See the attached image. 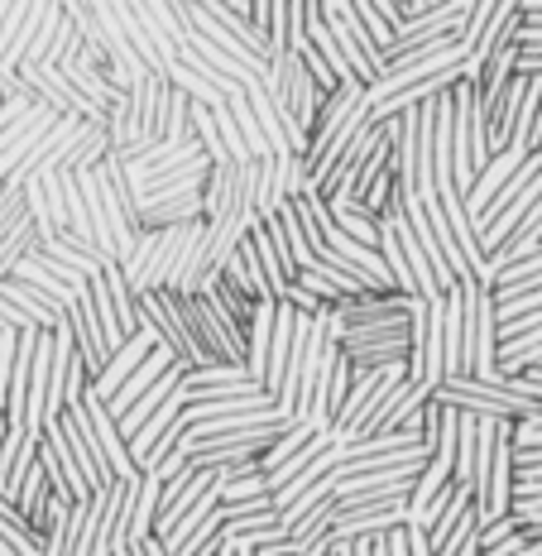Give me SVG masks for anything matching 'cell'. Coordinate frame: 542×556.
<instances>
[{"mask_svg":"<svg viewBox=\"0 0 542 556\" xmlns=\"http://www.w3.org/2000/svg\"><path fill=\"white\" fill-rule=\"evenodd\" d=\"M432 403H442V408H452L461 417H476V422H524V417L542 413L533 403L514 399L509 375H500V369L486 379H446V384L432 389Z\"/></svg>","mask_w":542,"mask_h":556,"instance_id":"cell-1","label":"cell"},{"mask_svg":"<svg viewBox=\"0 0 542 556\" xmlns=\"http://www.w3.org/2000/svg\"><path fill=\"white\" fill-rule=\"evenodd\" d=\"M322 10V25L331 29V39H337V49L345 58V67H351V77L361 87H370L379 73H385V53L370 43V34H365L361 15H355V0H317Z\"/></svg>","mask_w":542,"mask_h":556,"instance_id":"cell-2","label":"cell"},{"mask_svg":"<svg viewBox=\"0 0 542 556\" xmlns=\"http://www.w3.org/2000/svg\"><path fill=\"white\" fill-rule=\"evenodd\" d=\"M470 327H476V283L442 298V384L470 375Z\"/></svg>","mask_w":542,"mask_h":556,"instance_id":"cell-3","label":"cell"},{"mask_svg":"<svg viewBox=\"0 0 542 556\" xmlns=\"http://www.w3.org/2000/svg\"><path fill=\"white\" fill-rule=\"evenodd\" d=\"M408 379L423 389L442 384V298H418V307H413Z\"/></svg>","mask_w":542,"mask_h":556,"instance_id":"cell-4","label":"cell"},{"mask_svg":"<svg viewBox=\"0 0 542 556\" xmlns=\"http://www.w3.org/2000/svg\"><path fill=\"white\" fill-rule=\"evenodd\" d=\"M418 298L403 293H365V298H345V303L327 307V336L337 341L351 327H389V321H413Z\"/></svg>","mask_w":542,"mask_h":556,"instance_id":"cell-5","label":"cell"},{"mask_svg":"<svg viewBox=\"0 0 542 556\" xmlns=\"http://www.w3.org/2000/svg\"><path fill=\"white\" fill-rule=\"evenodd\" d=\"M53 121L58 115L49 111V106H39V101H34V106H25L15 115V121L5 125V130H0V182L10 178V173H20L34 159V149L43 144V135L53 130Z\"/></svg>","mask_w":542,"mask_h":556,"instance_id":"cell-6","label":"cell"},{"mask_svg":"<svg viewBox=\"0 0 542 556\" xmlns=\"http://www.w3.org/2000/svg\"><path fill=\"white\" fill-rule=\"evenodd\" d=\"M255 393H264V384L245 365H206V369H188V379H182V399L188 403L255 399Z\"/></svg>","mask_w":542,"mask_h":556,"instance_id":"cell-7","label":"cell"},{"mask_svg":"<svg viewBox=\"0 0 542 556\" xmlns=\"http://www.w3.org/2000/svg\"><path fill=\"white\" fill-rule=\"evenodd\" d=\"M39 470H43V480H49V490L58 494V500H67V504L91 500V490L83 484V470H77V460L63 442V432H58V422H49L43 437H39Z\"/></svg>","mask_w":542,"mask_h":556,"instance_id":"cell-8","label":"cell"},{"mask_svg":"<svg viewBox=\"0 0 542 556\" xmlns=\"http://www.w3.org/2000/svg\"><path fill=\"white\" fill-rule=\"evenodd\" d=\"M53 422H58V432H63L67 451H73V460H77V470H83V484H87V490L97 494V490H106V484H115L111 470H106V456H101L97 437H91V427H87L83 403H77V408H67L63 417H53Z\"/></svg>","mask_w":542,"mask_h":556,"instance_id":"cell-9","label":"cell"},{"mask_svg":"<svg viewBox=\"0 0 542 556\" xmlns=\"http://www.w3.org/2000/svg\"><path fill=\"white\" fill-rule=\"evenodd\" d=\"M154 351H159L154 331L140 327V331L130 336V341L121 345V351H111V355H106V365H101V375L87 384V393H91V399H97V403H111V399H115V389H121L125 379H130L135 369H140V365H144Z\"/></svg>","mask_w":542,"mask_h":556,"instance_id":"cell-10","label":"cell"},{"mask_svg":"<svg viewBox=\"0 0 542 556\" xmlns=\"http://www.w3.org/2000/svg\"><path fill=\"white\" fill-rule=\"evenodd\" d=\"M83 413H87V427H91V437H97L101 456H106L111 480L140 484V470L130 466V446H125V437H121V427H115V417L106 413V403H97L91 393H83Z\"/></svg>","mask_w":542,"mask_h":556,"instance_id":"cell-11","label":"cell"},{"mask_svg":"<svg viewBox=\"0 0 542 556\" xmlns=\"http://www.w3.org/2000/svg\"><path fill=\"white\" fill-rule=\"evenodd\" d=\"M168 97H173V87H168V83H164V77H159V73H149L144 83L130 91V115H135V125H140L144 144H159V139H164Z\"/></svg>","mask_w":542,"mask_h":556,"instance_id":"cell-12","label":"cell"},{"mask_svg":"<svg viewBox=\"0 0 542 556\" xmlns=\"http://www.w3.org/2000/svg\"><path fill=\"white\" fill-rule=\"evenodd\" d=\"M494 355H500V321H494V298L486 288H476V327H470V375L486 379L494 375Z\"/></svg>","mask_w":542,"mask_h":556,"instance_id":"cell-13","label":"cell"},{"mask_svg":"<svg viewBox=\"0 0 542 556\" xmlns=\"http://www.w3.org/2000/svg\"><path fill=\"white\" fill-rule=\"evenodd\" d=\"M361 106H365V87H361V83H341L337 91H331V97L322 101V111H317V125H313V135H307V154H303V159H313L317 149L327 144V139L337 135L341 125L351 121V115L361 111Z\"/></svg>","mask_w":542,"mask_h":556,"instance_id":"cell-14","label":"cell"},{"mask_svg":"<svg viewBox=\"0 0 542 556\" xmlns=\"http://www.w3.org/2000/svg\"><path fill=\"white\" fill-rule=\"evenodd\" d=\"M524 159H528V154H518V149H504V154H494L490 164L476 173V182H470V192H466V212H470V222H476V216L486 212L494 197L504 192V182H509L514 173L524 168Z\"/></svg>","mask_w":542,"mask_h":556,"instance_id":"cell-15","label":"cell"},{"mask_svg":"<svg viewBox=\"0 0 542 556\" xmlns=\"http://www.w3.org/2000/svg\"><path fill=\"white\" fill-rule=\"evenodd\" d=\"M168 365H173V355L164 351V345H159V351H154V355H149V361H144L140 369H135V375H130V379H125V384H121V389H115V399L106 403V413L115 417V422H121V417H125V413H130V408H135V403H140V399H144V393H149V389H154V384H159V379H164V369H168Z\"/></svg>","mask_w":542,"mask_h":556,"instance_id":"cell-16","label":"cell"},{"mask_svg":"<svg viewBox=\"0 0 542 556\" xmlns=\"http://www.w3.org/2000/svg\"><path fill=\"white\" fill-rule=\"evenodd\" d=\"M293 327H298V312L274 303V336H269V369H264V393H279L283 384V369H288V351H293Z\"/></svg>","mask_w":542,"mask_h":556,"instance_id":"cell-17","label":"cell"},{"mask_svg":"<svg viewBox=\"0 0 542 556\" xmlns=\"http://www.w3.org/2000/svg\"><path fill=\"white\" fill-rule=\"evenodd\" d=\"M0 298H5L10 307L25 312L34 331H58V327H63V307H53L49 298L34 293L29 283H15V278H5V283H0Z\"/></svg>","mask_w":542,"mask_h":556,"instance_id":"cell-18","label":"cell"},{"mask_svg":"<svg viewBox=\"0 0 542 556\" xmlns=\"http://www.w3.org/2000/svg\"><path fill=\"white\" fill-rule=\"evenodd\" d=\"M106 15H111V25L125 34V43H130L135 53H140V63L149 67V73H159V67H164V53H159L154 34H149V29L140 25V15H135L130 0H121V5H106Z\"/></svg>","mask_w":542,"mask_h":556,"instance_id":"cell-19","label":"cell"},{"mask_svg":"<svg viewBox=\"0 0 542 556\" xmlns=\"http://www.w3.org/2000/svg\"><path fill=\"white\" fill-rule=\"evenodd\" d=\"M106 154H111L106 130H101V125H83V130L73 135V144H67V154H63V164H58V173H91Z\"/></svg>","mask_w":542,"mask_h":556,"instance_id":"cell-20","label":"cell"},{"mask_svg":"<svg viewBox=\"0 0 542 556\" xmlns=\"http://www.w3.org/2000/svg\"><path fill=\"white\" fill-rule=\"evenodd\" d=\"M159 514H164V480H154V475H140V484H135V518H130V542H140L154 532ZM125 542V547H130Z\"/></svg>","mask_w":542,"mask_h":556,"instance_id":"cell-21","label":"cell"},{"mask_svg":"<svg viewBox=\"0 0 542 556\" xmlns=\"http://www.w3.org/2000/svg\"><path fill=\"white\" fill-rule=\"evenodd\" d=\"M269 336H274V303L255 307V321L245 331V369L264 384V369H269Z\"/></svg>","mask_w":542,"mask_h":556,"instance_id":"cell-22","label":"cell"},{"mask_svg":"<svg viewBox=\"0 0 542 556\" xmlns=\"http://www.w3.org/2000/svg\"><path fill=\"white\" fill-rule=\"evenodd\" d=\"M327 212H331V222H337L341 236H351L355 245H365V250L379 245V216H370L361 202H337V206H327Z\"/></svg>","mask_w":542,"mask_h":556,"instance_id":"cell-23","label":"cell"},{"mask_svg":"<svg viewBox=\"0 0 542 556\" xmlns=\"http://www.w3.org/2000/svg\"><path fill=\"white\" fill-rule=\"evenodd\" d=\"M226 111H230V121H236V130H240V139H245V154L255 159V164H264V159H274V149H269V139L260 135V121L250 115V106H245V91H236V97L226 101Z\"/></svg>","mask_w":542,"mask_h":556,"instance_id":"cell-24","label":"cell"},{"mask_svg":"<svg viewBox=\"0 0 542 556\" xmlns=\"http://www.w3.org/2000/svg\"><path fill=\"white\" fill-rule=\"evenodd\" d=\"M230 188H236V164H216L206 173V188H202V222H222L226 206H230Z\"/></svg>","mask_w":542,"mask_h":556,"instance_id":"cell-25","label":"cell"},{"mask_svg":"<svg viewBox=\"0 0 542 556\" xmlns=\"http://www.w3.org/2000/svg\"><path fill=\"white\" fill-rule=\"evenodd\" d=\"M202 298H212V303L222 307V312H226L230 321H236L240 331H250V321H255V307H260V303H250V298H240L236 288H226V283H222V278H216V283H206V288H202Z\"/></svg>","mask_w":542,"mask_h":556,"instance_id":"cell-26","label":"cell"},{"mask_svg":"<svg viewBox=\"0 0 542 556\" xmlns=\"http://www.w3.org/2000/svg\"><path fill=\"white\" fill-rule=\"evenodd\" d=\"M0 538L15 547V556H39V542H34V532L25 528V518H20V508L0 494Z\"/></svg>","mask_w":542,"mask_h":556,"instance_id":"cell-27","label":"cell"},{"mask_svg":"<svg viewBox=\"0 0 542 556\" xmlns=\"http://www.w3.org/2000/svg\"><path fill=\"white\" fill-rule=\"evenodd\" d=\"M313 437H317V432H313V427H303V422H298L293 432H283L279 442H274V446H269V451H264V456H260V475L279 470L283 460H288V456H298V451H303L307 442H313Z\"/></svg>","mask_w":542,"mask_h":556,"instance_id":"cell-28","label":"cell"},{"mask_svg":"<svg viewBox=\"0 0 542 556\" xmlns=\"http://www.w3.org/2000/svg\"><path fill=\"white\" fill-rule=\"evenodd\" d=\"M20 222H29V212H25V188H0V240L10 236Z\"/></svg>","mask_w":542,"mask_h":556,"instance_id":"cell-29","label":"cell"},{"mask_svg":"<svg viewBox=\"0 0 542 556\" xmlns=\"http://www.w3.org/2000/svg\"><path fill=\"white\" fill-rule=\"evenodd\" d=\"M345 393H351V365H345L341 351H337V365H331V375H327V413H331V422H337V408L345 403Z\"/></svg>","mask_w":542,"mask_h":556,"instance_id":"cell-30","label":"cell"},{"mask_svg":"<svg viewBox=\"0 0 542 556\" xmlns=\"http://www.w3.org/2000/svg\"><path fill=\"white\" fill-rule=\"evenodd\" d=\"M288 53V0H269V58Z\"/></svg>","mask_w":542,"mask_h":556,"instance_id":"cell-31","label":"cell"},{"mask_svg":"<svg viewBox=\"0 0 542 556\" xmlns=\"http://www.w3.org/2000/svg\"><path fill=\"white\" fill-rule=\"evenodd\" d=\"M509 446L514 451H542V413L524 417V422L509 427Z\"/></svg>","mask_w":542,"mask_h":556,"instance_id":"cell-32","label":"cell"},{"mask_svg":"<svg viewBox=\"0 0 542 556\" xmlns=\"http://www.w3.org/2000/svg\"><path fill=\"white\" fill-rule=\"evenodd\" d=\"M20 351V331H0V413H5V393H10V369H15Z\"/></svg>","mask_w":542,"mask_h":556,"instance_id":"cell-33","label":"cell"},{"mask_svg":"<svg viewBox=\"0 0 542 556\" xmlns=\"http://www.w3.org/2000/svg\"><path fill=\"white\" fill-rule=\"evenodd\" d=\"M542 480V451H514V484Z\"/></svg>","mask_w":542,"mask_h":556,"instance_id":"cell-34","label":"cell"},{"mask_svg":"<svg viewBox=\"0 0 542 556\" xmlns=\"http://www.w3.org/2000/svg\"><path fill=\"white\" fill-rule=\"evenodd\" d=\"M130 556H168V547L164 542L154 538V532H149V538H140V542H130Z\"/></svg>","mask_w":542,"mask_h":556,"instance_id":"cell-35","label":"cell"},{"mask_svg":"<svg viewBox=\"0 0 542 556\" xmlns=\"http://www.w3.org/2000/svg\"><path fill=\"white\" fill-rule=\"evenodd\" d=\"M403 542H408V556H432V542L423 538V532H408V528H403Z\"/></svg>","mask_w":542,"mask_h":556,"instance_id":"cell-36","label":"cell"},{"mask_svg":"<svg viewBox=\"0 0 542 556\" xmlns=\"http://www.w3.org/2000/svg\"><path fill=\"white\" fill-rule=\"evenodd\" d=\"M518 20L524 25H542V0H518Z\"/></svg>","mask_w":542,"mask_h":556,"instance_id":"cell-37","label":"cell"},{"mask_svg":"<svg viewBox=\"0 0 542 556\" xmlns=\"http://www.w3.org/2000/svg\"><path fill=\"white\" fill-rule=\"evenodd\" d=\"M0 556H15V547H10V542H5V538H0Z\"/></svg>","mask_w":542,"mask_h":556,"instance_id":"cell-38","label":"cell"},{"mask_svg":"<svg viewBox=\"0 0 542 556\" xmlns=\"http://www.w3.org/2000/svg\"><path fill=\"white\" fill-rule=\"evenodd\" d=\"M111 556H130V547H115V552H111Z\"/></svg>","mask_w":542,"mask_h":556,"instance_id":"cell-39","label":"cell"},{"mask_svg":"<svg viewBox=\"0 0 542 556\" xmlns=\"http://www.w3.org/2000/svg\"><path fill=\"white\" fill-rule=\"evenodd\" d=\"M538 159H542V139H538Z\"/></svg>","mask_w":542,"mask_h":556,"instance_id":"cell-40","label":"cell"},{"mask_svg":"<svg viewBox=\"0 0 542 556\" xmlns=\"http://www.w3.org/2000/svg\"><path fill=\"white\" fill-rule=\"evenodd\" d=\"M0 106H5V101H0Z\"/></svg>","mask_w":542,"mask_h":556,"instance_id":"cell-41","label":"cell"},{"mask_svg":"<svg viewBox=\"0 0 542 556\" xmlns=\"http://www.w3.org/2000/svg\"><path fill=\"white\" fill-rule=\"evenodd\" d=\"M0 188H5V182H0Z\"/></svg>","mask_w":542,"mask_h":556,"instance_id":"cell-42","label":"cell"}]
</instances>
